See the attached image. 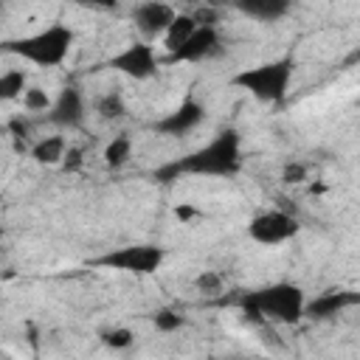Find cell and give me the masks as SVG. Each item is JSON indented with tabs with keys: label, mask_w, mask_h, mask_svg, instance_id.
Wrapping results in <instances>:
<instances>
[{
	"label": "cell",
	"mask_w": 360,
	"mask_h": 360,
	"mask_svg": "<svg viewBox=\"0 0 360 360\" xmlns=\"http://www.w3.org/2000/svg\"><path fill=\"white\" fill-rule=\"evenodd\" d=\"M236 8L248 17H253V20L273 22V20H278L290 11V3L287 0H242V3H236Z\"/></svg>",
	"instance_id": "13"
},
{
	"label": "cell",
	"mask_w": 360,
	"mask_h": 360,
	"mask_svg": "<svg viewBox=\"0 0 360 360\" xmlns=\"http://www.w3.org/2000/svg\"><path fill=\"white\" fill-rule=\"evenodd\" d=\"M8 129H11V135L20 141V138H25L28 135V127L22 124V118H11V124H8Z\"/></svg>",
	"instance_id": "25"
},
{
	"label": "cell",
	"mask_w": 360,
	"mask_h": 360,
	"mask_svg": "<svg viewBox=\"0 0 360 360\" xmlns=\"http://www.w3.org/2000/svg\"><path fill=\"white\" fill-rule=\"evenodd\" d=\"M25 87H28L25 70H6V73H0V101H11V98L22 96Z\"/></svg>",
	"instance_id": "17"
},
{
	"label": "cell",
	"mask_w": 360,
	"mask_h": 360,
	"mask_svg": "<svg viewBox=\"0 0 360 360\" xmlns=\"http://www.w3.org/2000/svg\"><path fill=\"white\" fill-rule=\"evenodd\" d=\"M360 295L357 292H349V290H329V292H321L315 301L304 304V315L312 318V321H323V318H332L338 315L340 309L357 304Z\"/></svg>",
	"instance_id": "12"
},
{
	"label": "cell",
	"mask_w": 360,
	"mask_h": 360,
	"mask_svg": "<svg viewBox=\"0 0 360 360\" xmlns=\"http://www.w3.org/2000/svg\"><path fill=\"white\" fill-rule=\"evenodd\" d=\"M202 121H205V104H200L197 98H186V101H180V107H174L160 121H155V132H160V135H186L194 127H200Z\"/></svg>",
	"instance_id": "8"
},
{
	"label": "cell",
	"mask_w": 360,
	"mask_h": 360,
	"mask_svg": "<svg viewBox=\"0 0 360 360\" xmlns=\"http://www.w3.org/2000/svg\"><path fill=\"white\" fill-rule=\"evenodd\" d=\"M48 121L53 127H62V129H76L84 124V98H82L79 87H62L59 90V96L51 101Z\"/></svg>",
	"instance_id": "9"
},
{
	"label": "cell",
	"mask_w": 360,
	"mask_h": 360,
	"mask_svg": "<svg viewBox=\"0 0 360 360\" xmlns=\"http://www.w3.org/2000/svg\"><path fill=\"white\" fill-rule=\"evenodd\" d=\"M242 169V141L236 129H219L205 146L163 163L155 169V180L174 183L180 174H205V177H231Z\"/></svg>",
	"instance_id": "1"
},
{
	"label": "cell",
	"mask_w": 360,
	"mask_h": 360,
	"mask_svg": "<svg viewBox=\"0 0 360 360\" xmlns=\"http://www.w3.org/2000/svg\"><path fill=\"white\" fill-rule=\"evenodd\" d=\"M65 149H68V143H65L62 135H48V138H42V141H37V143L31 146V158H34L37 163L53 166V163H62Z\"/></svg>",
	"instance_id": "14"
},
{
	"label": "cell",
	"mask_w": 360,
	"mask_h": 360,
	"mask_svg": "<svg viewBox=\"0 0 360 360\" xmlns=\"http://www.w3.org/2000/svg\"><path fill=\"white\" fill-rule=\"evenodd\" d=\"M155 326H158V332H177L183 323H186V318L180 315V312H172V309H160V312H155Z\"/></svg>",
	"instance_id": "22"
},
{
	"label": "cell",
	"mask_w": 360,
	"mask_h": 360,
	"mask_svg": "<svg viewBox=\"0 0 360 360\" xmlns=\"http://www.w3.org/2000/svg\"><path fill=\"white\" fill-rule=\"evenodd\" d=\"M200 25L194 22V17L191 14H177L174 20H172V25L166 28V34H163V42H166V48H169V53L172 51H177L194 31H197Z\"/></svg>",
	"instance_id": "15"
},
{
	"label": "cell",
	"mask_w": 360,
	"mask_h": 360,
	"mask_svg": "<svg viewBox=\"0 0 360 360\" xmlns=\"http://www.w3.org/2000/svg\"><path fill=\"white\" fill-rule=\"evenodd\" d=\"M96 112H98L104 121H115V118H121V115L127 112V104H124L121 93H107V96H101V98L96 101Z\"/></svg>",
	"instance_id": "18"
},
{
	"label": "cell",
	"mask_w": 360,
	"mask_h": 360,
	"mask_svg": "<svg viewBox=\"0 0 360 360\" xmlns=\"http://www.w3.org/2000/svg\"><path fill=\"white\" fill-rule=\"evenodd\" d=\"M194 287H197L200 292H205V295H217V292H222V276L214 273V270H202V273L194 278Z\"/></svg>",
	"instance_id": "21"
},
{
	"label": "cell",
	"mask_w": 360,
	"mask_h": 360,
	"mask_svg": "<svg viewBox=\"0 0 360 360\" xmlns=\"http://www.w3.org/2000/svg\"><path fill=\"white\" fill-rule=\"evenodd\" d=\"M205 360H219V357H205Z\"/></svg>",
	"instance_id": "27"
},
{
	"label": "cell",
	"mask_w": 360,
	"mask_h": 360,
	"mask_svg": "<svg viewBox=\"0 0 360 360\" xmlns=\"http://www.w3.org/2000/svg\"><path fill=\"white\" fill-rule=\"evenodd\" d=\"M82 163H84V152L79 146H68L65 149V158H62V169L65 172H79Z\"/></svg>",
	"instance_id": "23"
},
{
	"label": "cell",
	"mask_w": 360,
	"mask_h": 360,
	"mask_svg": "<svg viewBox=\"0 0 360 360\" xmlns=\"http://www.w3.org/2000/svg\"><path fill=\"white\" fill-rule=\"evenodd\" d=\"M292 68H295L292 59L281 56V59H273V62H262L256 68H245L231 82L236 87L248 90L253 98H259L264 104H278L287 96V87H290V79H292Z\"/></svg>",
	"instance_id": "4"
},
{
	"label": "cell",
	"mask_w": 360,
	"mask_h": 360,
	"mask_svg": "<svg viewBox=\"0 0 360 360\" xmlns=\"http://www.w3.org/2000/svg\"><path fill=\"white\" fill-rule=\"evenodd\" d=\"M73 45V31L62 22H51L48 28L28 34V37H17V39H6L0 42L3 53H14L20 59H28L39 68H56L68 59Z\"/></svg>",
	"instance_id": "3"
},
{
	"label": "cell",
	"mask_w": 360,
	"mask_h": 360,
	"mask_svg": "<svg viewBox=\"0 0 360 360\" xmlns=\"http://www.w3.org/2000/svg\"><path fill=\"white\" fill-rule=\"evenodd\" d=\"M163 259H166V250L160 245H127V248H115V250L93 259V264L121 270V273L149 276L163 264Z\"/></svg>",
	"instance_id": "5"
},
{
	"label": "cell",
	"mask_w": 360,
	"mask_h": 360,
	"mask_svg": "<svg viewBox=\"0 0 360 360\" xmlns=\"http://www.w3.org/2000/svg\"><path fill=\"white\" fill-rule=\"evenodd\" d=\"M177 217H180V219H188V217H194V208H188V205H180V208H177Z\"/></svg>",
	"instance_id": "26"
},
{
	"label": "cell",
	"mask_w": 360,
	"mask_h": 360,
	"mask_svg": "<svg viewBox=\"0 0 360 360\" xmlns=\"http://www.w3.org/2000/svg\"><path fill=\"white\" fill-rule=\"evenodd\" d=\"M281 180L284 183H301V180H307V169L301 163H287L281 172Z\"/></svg>",
	"instance_id": "24"
},
{
	"label": "cell",
	"mask_w": 360,
	"mask_h": 360,
	"mask_svg": "<svg viewBox=\"0 0 360 360\" xmlns=\"http://www.w3.org/2000/svg\"><path fill=\"white\" fill-rule=\"evenodd\" d=\"M298 233V219L287 211H264L256 214L248 225V236L259 245H281Z\"/></svg>",
	"instance_id": "6"
},
{
	"label": "cell",
	"mask_w": 360,
	"mask_h": 360,
	"mask_svg": "<svg viewBox=\"0 0 360 360\" xmlns=\"http://www.w3.org/2000/svg\"><path fill=\"white\" fill-rule=\"evenodd\" d=\"M219 51V34L217 28H208V25H200L177 51L169 53V62H200V59H208Z\"/></svg>",
	"instance_id": "10"
},
{
	"label": "cell",
	"mask_w": 360,
	"mask_h": 360,
	"mask_svg": "<svg viewBox=\"0 0 360 360\" xmlns=\"http://www.w3.org/2000/svg\"><path fill=\"white\" fill-rule=\"evenodd\" d=\"M0 239H3V228H0Z\"/></svg>",
	"instance_id": "28"
},
{
	"label": "cell",
	"mask_w": 360,
	"mask_h": 360,
	"mask_svg": "<svg viewBox=\"0 0 360 360\" xmlns=\"http://www.w3.org/2000/svg\"><path fill=\"white\" fill-rule=\"evenodd\" d=\"M242 312L250 323H262V321H278V323H298L304 318V292L295 284L278 281L253 292H245L239 298Z\"/></svg>",
	"instance_id": "2"
},
{
	"label": "cell",
	"mask_w": 360,
	"mask_h": 360,
	"mask_svg": "<svg viewBox=\"0 0 360 360\" xmlns=\"http://www.w3.org/2000/svg\"><path fill=\"white\" fill-rule=\"evenodd\" d=\"M110 68L129 76V79H149L158 73V56H155V48L146 45V42H132L127 45L124 51H118L112 59H110Z\"/></svg>",
	"instance_id": "7"
},
{
	"label": "cell",
	"mask_w": 360,
	"mask_h": 360,
	"mask_svg": "<svg viewBox=\"0 0 360 360\" xmlns=\"http://www.w3.org/2000/svg\"><path fill=\"white\" fill-rule=\"evenodd\" d=\"M101 343L110 346V349H129V346L135 343V335H132V329H127V326H115V329L101 332Z\"/></svg>",
	"instance_id": "20"
},
{
	"label": "cell",
	"mask_w": 360,
	"mask_h": 360,
	"mask_svg": "<svg viewBox=\"0 0 360 360\" xmlns=\"http://www.w3.org/2000/svg\"><path fill=\"white\" fill-rule=\"evenodd\" d=\"M129 155H132V138L129 135H115L107 146H104V163L110 166V169H121L127 160H129Z\"/></svg>",
	"instance_id": "16"
},
{
	"label": "cell",
	"mask_w": 360,
	"mask_h": 360,
	"mask_svg": "<svg viewBox=\"0 0 360 360\" xmlns=\"http://www.w3.org/2000/svg\"><path fill=\"white\" fill-rule=\"evenodd\" d=\"M174 17H177V11H174L169 3H155V0H152V3H141V6H135V11H132L135 28H138L143 37H163Z\"/></svg>",
	"instance_id": "11"
},
{
	"label": "cell",
	"mask_w": 360,
	"mask_h": 360,
	"mask_svg": "<svg viewBox=\"0 0 360 360\" xmlns=\"http://www.w3.org/2000/svg\"><path fill=\"white\" fill-rule=\"evenodd\" d=\"M22 107L28 112H48L51 110V96L42 87H25L22 93Z\"/></svg>",
	"instance_id": "19"
}]
</instances>
